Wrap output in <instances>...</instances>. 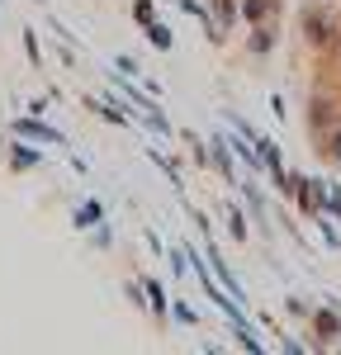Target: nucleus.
<instances>
[{
	"label": "nucleus",
	"mask_w": 341,
	"mask_h": 355,
	"mask_svg": "<svg viewBox=\"0 0 341 355\" xmlns=\"http://www.w3.org/2000/svg\"><path fill=\"white\" fill-rule=\"evenodd\" d=\"M299 24H304V43L317 48V53L341 43V19H337V10H327V5H308Z\"/></svg>",
	"instance_id": "nucleus-1"
},
{
	"label": "nucleus",
	"mask_w": 341,
	"mask_h": 355,
	"mask_svg": "<svg viewBox=\"0 0 341 355\" xmlns=\"http://www.w3.org/2000/svg\"><path fill=\"white\" fill-rule=\"evenodd\" d=\"M341 119V95L337 90H327V85H317L308 95V133L322 142V137L332 133V123Z\"/></svg>",
	"instance_id": "nucleus-2"
},
{
	"label": "nucleus",
	"mask_w": 341,
	"mask_h": 355,
	"mask_svg": "<svg viewBox=\"0 0 341 355\" xmlns=\"http://www.w3.org/2000/svg\"><path fill=\"white\" fill-rule=\"evenodd\" d=\"M308 322H313V336H317V341H313L317 351H322V346H337V341H341V303L327 299L322 308H313V313H308Z\"/></svg>",
	"instance_id": "nucleus-3"
},
{
	"label": "nucleus",
	"mask_w": 341,
	"mask_h": 355,
	"mask_svg": "<svg viewBox=\"0 0 341 355\" xmlns=\"http://www.w3.org/2000/svg\"><path fill=\"white\" fill-rule=\"evenodd\" d=\"M10 133L24 137V142H48V147H62V142H67L62 128L43 123V114H24V119H15V123H10Z\"/></svg>",
	"instance_id": "nucleus-4"
},
{
	"label": "nucleus",
	"mask_w": 341,
	"mask_h": 355,
	"mask_svg": "<svg viewBox=\"0 0 341 355\" xmlns=\"http://www.w3.org/2000/svg\"><path fill=\"white\" fill-rule=\"evenodd\" d=\"M294 199H299V209L304 214H322L327 209V180H317V175H299V185H294Z\"/></svg>",
	"instance_id": "nucleus-5"
},
{
	"label": "nucleus",
	"mask_w": 341,
	"mask_h": 355,
	"mask_svg": "<svg viewBox=\"0 0 341 355\" xmlns=\"http://www.w3.org/2000/svg\"><path fill=\"white\" fill-rule=\"evenodd\" d=\"M209 162L223 171L227 185H237V166H232V147H227V133H213V137H209Z\"/></svg>",
	"instance_id": "nucleus-6"
},
{
	"label": "nucleus",
	"mask_w": 341,
	"mask_h": 355,
	"mask_svg": "<svg viewBox=\"0 0 341 355\" xmlns=\"http://www.w3.org/2000/svg\"><path fill=\"white\" fill-rule=\"evenodd\" d=\"M237 190H242V199H247L252 218L261 223V232H270V214H265V194H261V185H256V180H237Z\"/></svg>",
	"instance_id": "nucleus-7"
},
{
	"label": "nucleus",
	"mask_w": 341,
	"mask_h": 355,
	"mask_svg": "<svg viewBox=\"0 0 341 355\" xmlns=\"http://www.w3.org/2000/svg\"><path fill=\"white\" fill-rule=\"evenodd\" d=\"M95 223H105V204H100V199H81V204L71 209V227H76V232H90Z\"/></svg>",
	"instance_id": "nucleus-8"
},
{
	"label": "nucleus",
	"mask_w": 341,
	"mask_h": 355,
	"mask_svg": "<svg viewBox=\"0 0 341 355\" xmlns=\"http://www.w3.org/2000/svg\"><path fill=\"white\" fill-rule=\"evenodd\" d=\"M275 43H280V33H275L270 19H265V24H252V38H247V53H252V57L275 53Z\"/></svg>",
	"instance_id": "nucleus-9"
},
{
	"label": "nucleus",
	"mask_w": 341,
	"mask_h": 355,
	"mask_svg": "<svg viewBox=\"0 0 341 355\" xmlns=\"http://www.w3.org/2000/svg\"><path fill=\"white\" fill-rule=\"evenodd\" d=\"M142 294H147V308H152L157 318H166V313H170V299H166V289H161L157 275H142Z\"/></svg>",
	"instance_id": "nucleus-10"
},
{
	"label": "nucleus",
	"mask_w": 341,
	"mask_h": 355,
	"mask_svg": "<svg viewBox=\"0 0 341 355\" xmlns=\"http://www.w3.org/2000/svg\"><path fill=\"white\" fill-rule=\"evenodd\" d=\"M38 162H43V152H38V147H24V137L10 142V166H15V171H33Z\"/></svg>",
	"instance_id": "nucleus-11"
},
{
	"label": "nucleus",
	"mask_w": 341,
	"mask_h": 355,
	"mask_svg": "<svg viewBox=\"0 0 341 355\" xmlns=\"http://www.w3.org/2000/svg\"><path fill=\"white\" fill-rule=\"evenodd\" d=\"M275 5H280V0H237V10H242L247 24H265V19L275 15Z\"/></svg>",
	"instance_id": "nucleus-12"
},
{
	"label": "nucleus",
	"mask_w": 341,
	"mask_h": 355,
	"mask_svg": "<svg viewBox=\"0 0 341 355\" xmlns=\"http://www.w3.org/2000/svg\"><path fill=\"white\" fill-rule=\"evenodd\" d=\"M209 5H213V24H218V28H232L237 19H242L237 0H209Z\"/></svg>",
	"instance_id": "nucleus-13"
},
{
	"label": "nucleus",
	"mask_w": 341,
	"mask_h": 355,
	"mask_svg": "<svg viewBox=\"0 0 341 355\" xmlns=\"http://www.w3.org/2000/svg\"><path fill=\"white\" fill-rule=\"evenodd\" d=\"M142 33H147V43H152L157 53H170V48H175L170 28H166V24H157V19H152V24H142Z\"/></svg>",
	"instance_id": "nucleus-14"
},
{
	"label": "nucleus",
	"mask_w": 341,
	"mask_h": 355,
	"mask_svg": "<svg viewBox=\"0 0 341 355\" xmlns=\"http://www.w3.org/2000/svg\"><path fill=\"white\" fill-rule=\"evenodd\" d=\"M232 336H237V346H242V351H252V355H261V351H265V341L256 336V327H252V322H237V327H232Z\"/></svg>",
	"instance_id": "nucleus-15"
},
{
	"label": "nucleus",
	"mask_w": 341,
	"mask_h": 355,
	"mask_svg": "<svg viewBox=\"0 0 341 355\" xmlns=\"http://www.w3.org/2000/svg\"><path fill=\"white\" fill-rule=\"evenodd\" d=\"M90 110L100 114V119H110V123H119V128L128 123V114H123V105H114V100H90Z\"/></svg>",
	"instance_id": "nucleus-16"
},
{
	"label": "nucleus",
	"mask_w": 341,
	"mask_h": 355,
	"mask_svg": "<svg viewBox=\"0 0 341 355\" xmlns=\"http://www.w3.org/2000/svg\"><path fill=\"white\" fill-rule=\"evenodd\" d=\"M227 232H232V242H247V214L237 204H227Z\"/></svg>",
	"instance_id": "nucleus-17"
},
{
	"label": "nucleus",
	"mask_w": 341,
	"mask_h": 355,
	"mask_svg": "<svg viewBox=\"0 0 341 355\" xmlns=\"http://www.w3.org/2000/svg\"><path fill=\"white\" fill-rule=\"evenodd\" d=\"M170 318H175L180 327H195V322H199V313H195L185 299H170Z\"/></svg>",
	"instance_id": "nucleus-18"
},
{
	"label": "nucleus",
	"mask_w": 341,
	"mask_h": 355,
	"mask_svg": "<svg viewBox=\"0 0 341 355\" xmlns=\"http://www.w3.org/2000/svg\"><path fill=\"white\" fill-rule=\"evenodd\" d=\"M317 232H322V242L332 246V251H341V227H337V223H327V214H317Z\"/></svg>",
	"instance_id": "nucleus-19"
},
{
	"label": "nucleus",
	"mask_w": 341,
	"mask_h": 355,
	"mask_svg": "<svg viewBox=\"0 0 341 355\" xmlns=\"http://www.w3.org/2000/svg\"><path fill=\"white\" fill-rule=\"evenodd\" d=\"M322 152H327V157H332V162L341 166V119H337V123H332V133L322 137Z\"/></svg>",
	"instance_id": "nucleus-20"
},
{
	"label": "nucleus",
	"mask_w": 341,
	"mask_h": 355,
	"mask_svg": "<svg viewBox=\"0 0 341 355\" xmlns=\"http://www.w3.org/2000/svg\"><path fill=\"white\" fill-rule=\"evenodd\" d=\"M114 76H123V81H133V76H142V71H138V62H133L128 53H119V57H114Z\"/></svg>",
	"instance_id": "nucleus-21"
},
{
	"label": "nucleus",
	"mask_w": 341,
	"mask_h": 355,
	"mask_svg": "<svg viewBox=\"0 0 341 355\" xmlns=\"http://www.w3.org/2000/svg\"><path fill=\"white\" fill-rule=\"evenodd\" d=\"M133 19H138V24H152V19H157V5H152V0H133Z\"/></svg>",
	"instance_id": "nucleus-22"
},
{
	"label": "nucleus",
	"mask_w": 341,
	"mask_h": 355,
	"mask_svg": "<svg viewBox=\"0 0 341 355\" xmlns=\"http://www.w3.org/2000/svg\"><path fill=\"white\" fill-rule=\"evenodd\" d=\"M24 53H28V62H33V67L43 62V53H38V33H33V28H24Z\"/></svg>",
	"instance_id": "nucleus-23"
},
{
	"label": "nucleus",
	"mask_w": 341,
	"mask_h": 355,
	"mask_svg": "<svg viewBox=\"0 0 341 355\" xmlns=\"http://www.w3.org/2000/svg\"><path fill=\"white\" fill-rule=\"evenodd\" d=\"M90 242H95V246H110V242H114V232L105 227V223H95V227H90Z\"/></svg>",
	"instance_id": "nucleus-24"
},
{
	"label": "nucleus",
	"mask_w": 341,
	"mask_h": 355,
	"mask_svg": "<svg viewBox=\"0 0 341 355\" xmlns=\"http://www.w3.org/2000/svg\"><path fill=\"white\" fill-rule=\"evenodd\" d=\"M284 308H289V318H308V313H313L304 299H284Z\"/></svg>",
	"instance_id": "nucleus-25"
},
{
	"label": "nucleus",
	"mask_w": 341,
	"mask_h": 355,
	"mask_svg": "<svg viewBox=\"0 0 341 355\" xmlns=\"http://www.w3.org/2000/svg\"><path fill=\"white\" fill-rule=\"evenodd\" d=\"M280 346H284V351H289V355H304V351H308V341H299V336H284Z\"/></svg>",
	"instance_id": "nucleus-26"
},
{
	"label": "nucleus",
	"mask_w": 341,
	"mask_h": 355,
	"mask_svg": "<svg viewBox=\"0 0 341 355\" xmlns=\"http://www.w3.org/2000/svg\"><path fill=\"white\" fill-rule=\"evenodd\" d=\"M327 218H337V223H341V204H337V209H327Z\"/></svg>",
	"instance_id": "nucleus-27"
}]
</instances>
